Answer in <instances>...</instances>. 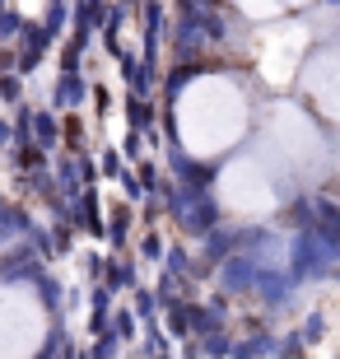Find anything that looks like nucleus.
<instances>
[{"mask_svg":"<svg viewBox=\"0 0 340 359\" xmlns=\"http://www.w3.org/2000/svg\"><path fill=\"white\" fill-rule=\"evenodd\" d=\"M313 89L322 93V103L340 117V56H327V61L313 70Z\"/></svg>","mask_w":340,"mask_h":359,"instance_id":"nucleus-1","label":"nucleus"}]
</instances>
